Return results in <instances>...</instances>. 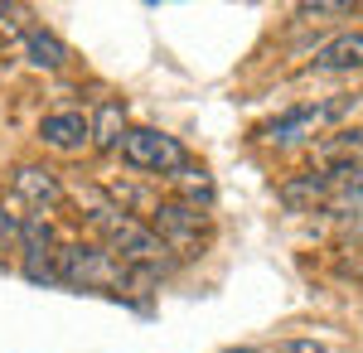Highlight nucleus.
<instances>
[{"instance_id":"3","label":"nucleus","mask_w":363,"mask_h":353,"mask_svg":"<svg viewBox=\"0 0 363 353\" xmlns=\"http://www.w3.org/2000/svg\"><path fill=\"white\" fill-rule=\"evenodd\" d=\"M121 155L136 164V169H150V174H174L184 164V145L155 126H136L121 136Z\"/></svg>"},{"instance_id":"5","label":"nucleus","mask_w":363,"mask_h":353,"mask_svg":"<svg viewBox=\"0 0 363 353\" xmlns=\"http://www.w3.org/2000/svg\"><path fill=\"white\" fill-rule=\"evenodd\" d=\"M310 68H315V73H349V68H363V29L359 34L330 39L320 54L310 58Z\"/></svg>"},{"instance_id":"6","label":"nucleus","mask_w":363,"mask_h":353,"mask_svg":"<svg viewBox=\"0 0 363 353\" xmlns=\"http://www.w3.org/2000/svg\"><path fill=\"white\" fill-rule=\"evenodd\" d=\"M194 232H199V213L189 208V203H160L155 208V237L165 242V252H169V242H194Z\"/></svg>"},{"instance_id":"8","label":"nucleus","mask_w":363,"mask_h":353,"mask_svg":"<svg viewBox=\"0 0 363 353\" xmlns=\"http://www.w3.org/2000/svg\"><path fill=\"white\" fill-rule=\"evenodd\" d=\"M339 107H301V111H286L281 121H272V126H262V136L267 140H296L301 131H310V126H320L325 116H335Z\"/></svg>"},{"instance_id":"2","label":"nucleus","mask_w":363,"mask_h":353,"mask_svg":"<svg viewBox=\"0 0 363 353\" xmlns=\"http://www.w3.org/2000/svg\"><path fill=\"white\" fill-rule=\"evenodd\" d=\"M92 223H97V232L107 237V247H112V252H121L126 262L150 267V262H160V257H165V242H160L150 228L131 223L126 213H116V208H92Z\"/></svg>"},{"instance_id":"7","label":"nucleus","mask_w":363,"mask_h":353,"mask_svg":"<svg viewBox=\"0 0 363 353\" xmlns=\"http://www.w3.org/2000/svg\"><path fill=\"white\" fill-rule=\"evenodd\" d=\"M15 194L25 198V203H58L63 198V184H58L54 169H39V164H20L15 169Z\"/></svg>"},{"instance_id":"13","label":"nucleus","mask_w":363,"mask_h":353,"mask_svg":"<svg viewBox=\"0 0 363 353\" xmlns=\"http://www.w3.org/2000/svg\"><path fill=\"white\" fill-rule=\"evenodd\" d=\"M349 237H354V242H363V213H354V223H349Z\"/></svg>"},{"instance_id":"14","label":"nucleus","mask_w":363,"mask_h":353,"mask_svg":"<svg viewBox=\"0 0 363 353\" xmlns=\"http://www.w3.org/2000/svg\"><path fill=\"white\" fill-rule=\"evenodd\" d=\"M223 353H257V349H247V344H242V349H223Z\"/></svg>"},{"instance_id":"9","label":"nucleus","mask_w":363,"mask_h":353,"mask_svg":"<svg viewBox=\"0 0 363 353\" xmlns=\"http://www.w3.org/2000/svg\"><path fill=\"white\" fill-rule=\"evenodd\" d=\"M25 54L34 68H63L68 63V44L58 39L54 29H29L25 34Z\"/></svg>"},{"instance_id":"15","label":"nucleus","mask_w":363,"mask_h":353,"mask_svg":"<svg viewBox=\"0 0 363 353\" xmlns=\"http://www.w3.org/2000/svg\"><path fill=\"white\" fill-rule=\"evenodd\" d=\"M0 15H10V5H0Z\"/></svg>"},{"instance_id":"1","label":"nucleus","mask_w":363,"mask_h":353,"mask_svg":"<svg viewBox=\"0 0 363 353\" xmlns=\"http://www.w3.org/2000/svg\"><path fill=\"white\" fill-rule=\"evenodd\" d=\"M54 281H63V286H121L126 271L107 247L73 242L54 252Z\"/></svg>"},{"instance_id":"12","label":"nucleus","mask_w":363,"mask_h":353,"mask_svg":"<svg viewBox=\"0 0 363 353\" xmlns=\"http://www.w3.org/2000/svg\"><path fill=\"white\" fill-rule=\"evenodd\" d=\"M15 237H20V223H15V218H5V208H0V252L15 242Z\"/></svg>"},{"instance_id":"11","label":"nucleus","mask_w":363,"mask_h":353,"mask_svg":"<svg viewBox=\"0 0 363 353\" xmlns=\"http://www.w3.org/2000/svg\"><path fill=\"white\" fill-rule=\"evenodd\" d=\"M277 353H330L320 339H286V344H277Z\"/></svg>"},{"instance_id":"16","label":"nucleus","mask_w":363,"mask_h":353,"mask_svg":"<svg viewBox=\"0 0 363 353\" xmlns=\"http://www.w3.org/2000/svg\"><path fill=\"white\" fill-rule=\"evenodd\" d=\"M354 10H359V15H363V5H354Z\"/></svg>"},{"instance_id":"10","label":"nucleus","mask_w":363,"mask_h":353,"mask_svg":"<svg viewBox=\"0 0 363 353\" xmlns=\"http://www.w3.org/2000/svg\"><path fill=\"white\" fill-rule=\"evenodd\" d=\"M121 126H126V121H121V107H116V102H102V111H97V145H107V150L121 145V136H126Z\"/></svg>"},{"instance_id":"4","label":"nucleus","mask_w":363,"mask_h":353,"mask_svg":"<svg viewBox=\"0 0 363 353\" xmlns=\"http://www.w3.org/2000/svg\"><path fill=\"white\" fill-rule=\"evenodd\" d=\"M87 136H92V121L78 111H58V116L39 121V140L54 150H78V145H87Z\"/></svg>"}]
</instances>
